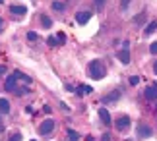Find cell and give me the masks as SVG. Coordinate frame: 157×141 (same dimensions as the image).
<instances>
[{
  "label": "cell",
  "instance_id": "6da1fadb",
  "mask_svg": "<svg viewBox=\"0 0 157 141\" xmlns=\"http://www.w3.org/2000/svg\"><path fill=\"white\" fill-rule=\"evenodd\" d=\"M87 73H89V77H91V79H103L105 73H107L105 64L101 62V60H93V62H89V66H87Z\"/></svg>",
  "mask_w": 157,
  "mask_h": 141
},
{
  "label": "cell",
  "instance_id": "7a4b0ae2",
  "mask_svg": "<svg viewBox=\"0 0 157 141\" xmlns=\"http://www.w3.org/2000/svg\"><path fill=\"white\" fill-rule=\"evenodd\" d=\"M39 132L43 133V135H51V133L54 132V120H43V124H41V128H39Z\"/></svg>",
  "mask_w": 157,
  "mask_h": 141
},
{
  "label": "cell",
  "instance_id": "3957f363",
  "mask_svg": "<svg viewBox=\"0 0 157 141\" xmlns=\"http://www.w3.org/2000/svg\"><path fill=\"white\" fill-rule=\"evenodd\" d=\"M16 81H17L16 73H10V76L6 77V81H4V89L6 91H16Z\"/></svg>",
  "mask_w": 157,
  "mask_h": 141
},
{
  "label": "cell",
  "instance_id": "277c9868",
  "mask_svg": "<svg viewBox=\"0 0 157 141\" xmlns=\"http://www.w3.org/2000/svg\"><path fill=\"white\" fill-rule=\"evenodd\" d=\"M144 97L147 101H157V85H149V87L144 91Z\"/></svg>",
  "mask_w": 157,
  "mask_h": 141
},
{
  "label": "cell",
  "instance_id": "5b68a950",
  "mask_svg": "<svg viewBox=\"0 0 157 141\" xmlns=\"http://www.w3.org/2000/svg\"><path fill=\"white\" fill-rule=\"evenodd\" d=\"M149 135H151V128H149L147 124H140V126H138V137L146 139Z\"/></svg>",
  "mask_w": 157,
  "mask_h": 141
},
{
  "label": "cell",
  "instance_id": "8992f818",
  "mask_svg": "<svg viewBox=\"0 0 157 141\" xmlns=\"http://www.w3.org/2000/svg\"><path fill=\"white\" fill-rule=\"evenodd\" d=\"M89 20H91V14H89V12H86V10H83V12H78V14H76V21L82 23V25H86Z\"/></svg>",
  "mask_w": 157,
  "mask_h": 141
},
{
  "label": "cell",
  "instance_id": "52a82bcc",
  "mask_svg": "<svg viewBox=\"0 0 157 141\" xmlns=\"http://www.w3.org/2000/svg\"><path fill=\"white\" fill-rule=\"evenodd\" d=\"M117 58H118L122 64H128V62H130V52H128V48H122V50H118V52H117Z\"/></svg>",
  "mask_w": 157,
  "mask_h": 141
},
{
  "label": "cell",
  "instance_id": "ba28073f",
  "mask_svg": "<svg viewBox=\"0 0 157 141\" xmlns=\"http://www.w3.org/2000/svg\"><path fill=\"white\" fill-rule=\"evenodd\" d=\"M99 118H101V122H103V124L105 126H109V124H111V114H109V110L107 108H99Z\"/></svg>",
  "mask_w": 157,
  "mask_h": 141
},
{
  "label": "cell",
  "instance_id": "9c48e42d",
  "mask_svg": "<svg viewBox=\"0 0 157 141\" xmlns=\"http://www.w3.org/2000/svg\"><path fill=\"white\" fill-rule=\"evenodd\" d=\"M114 124H117L118 130H126V128L130 126V118H128V116H120V118L114 122Z\"/></svg>",
  "mask_w": 157,
  "mask_h": 141
},
{
  "label": "cell",
  "instance_id": "30bf717a",
  "mask_svg": "<svg viewBox=\"0 0 157 141\" xmlns=\"http://www.w3.org/2000/svg\"><path fill=\"white\" fill-rule=\"evenodd\" d=\"M10 12H12V14H14V16H25V6H10Z\"/></svg>",
  "mask_w": 157,
  "mask_h": 141
},
{
  "label": "cell",
  "instance_id": "8fae6325",
  "mask_svg": "<svg viewBox=\"0 0 157 141\" xmlns=\"http://www.w3.org/2000/svg\"><path fill=\"white\" fill-rule=\"evenodd\" d=\"M157 31V21L153 20V21H149V25L146 27V31H144V35H151V33H155Z\"/></svg>",
  "mask_w": 157,
  "mask_h": 141
},
{
  "label": "cell",
  "instance_id": "7c38bea8",
  "mask_svg": "<svg viewBox=\"0 0 157 141\" xmlns=\"http://www.w3.org/2000/svg\"><path fill=\"white\" fill-rule=\"evenodd\" d=\"M0 112H4V114L10 112V102L6 99H0Z\"/></svg>",
  "mask_w": 157,
  "mask_h": 141
},
{
  "label": "cell",
  "instance_id": "4fadbf2b",
  "mask_svg": "<svg viewBox=\"0 0 157 141\" xmlns=\"http://www.w3.org/2000/svg\"><path fill=\"white\" fill-rule=\"evenodd\" d=\"M66 135H68L70 141H80V133L74 132V130H68V132H66Z\"/></svg>",
  "mask_w": 157,
  "mask_h": 141
},
{
  "label": "cell",
  "instance_id": "5bb4252c",
  "mask_svg": "<svg viewBox=\"0 0 157 141\" xmlns=\"http://www.w3.org/2000/svg\"><path fill=\"white\" fill-rule=\"evenodd\" d=\"M91 87H89V85H80V87H78V95H87V93H91Z\"/></svg>",
  "mask_w": 157,
  "mask_h": 141
},
{
  "label": "cell",
  "instance_id": "9a60e30c",
  "mask_svg": "<svg viewBox=\"0 0 157 141\" xmlns=\"http://www.w3.org/2000/svg\"><path fill=\"white\" fill-rule=\"evenodd\" d=\"M14 73H16V77H17V79H23L25 83H31V77H29V76H25V73H21L20 70H16Z\"/></svg>",
  "mask_w": 157,
  "mask_h": 141
},
{
  "label": "cell",
  "instance_id": "2e32d148",
  "mask_svg": "<svg viewBox=\"0 0 157 141\" xmlns=\"http://www.w3.org/2000/svg\"><path fill=\"white\" fill-rule=\"evenodd\" d=\"M120 97V91H117V93H111V95H107L105 99H103V102H111V101H117Z\"/></svg>",
  "mask_w": 157,
  "mask_h": 141
},
{
  "label": "cell",
  "instance_id": "e0dca14e",
  "mask_svg": "<svg viewBox=\"0 0 157 141\" xmlns=\"http://www.w3.org/2000/svg\"><path fill=\"white\" fill-rule=\"evenodd\" d=\"M41 23H43V27H51L52 25V21H51L49 16H41Z\"/></svg>",
  "mask_w": 157,
  "mask_h": 141
},
{
  "label": "cell",
  "instance_id": "ac0fdd59",
  "mask_svg": "<svg viewBox=\"0 0 157 141\" xmlns=\"http://www.w3.org/2000/svg\"><path fill=\"white\" fill-rule=\"evenodd\" d=\"M47 45H49V46H58L60 43H58L56 37H49V39H47Z\"/></svg>",
  "mask_w": 157,
  "mask_h": 141
},
{
  "label": "cell",
  "instance_id": "d6986e66",
  "mask_svg": "<svg viewBox=\"0 0 157 141\" xmlns=\"http://www.w3.org/2000/svg\"><path fill=\"white\" fill-rule=\"evenodd\" d=\"M64 8H66V6H64L62 2H54V4H52V10H56V12H62Z\"/></svg>",
  "mask_w": 157,
  "mask_h": 141
},
{
  "label": "cell",
  "instance_id": "ffe728a7",
  "mask_svg": "<svg viewBox=\"0 0 157 141\" xmlns=\"http://www.w3.org/2000/svg\"><path fill=\"white\" fill-rule=\"evenodd\" d=\"M142 21H146V14H140L134 17V23H142Z\"/></svg>",
  "mask_w": 157,
  "mask_h": 141
},
{
  "label": "cell",
  "instance_id": "44dd1931",
  "mask_svg": "<svg viewBox=\"0 0 157 141\" xmlns=\"http://www.w3.org/2000/svg\"><path fill=\"white\" fill-rule=\"evenodd\" d=\"M130 2H132V0H120V10H126L130 6Z\"/></svg>",
  "mask_w": 157,
  "mask_h": 141
},
{
  "label": "cell",
  "instance_id": "7402d4cb",
  "mask_svg": "<svg viewBox=\"0 0 157 141\" xmlns=\"http://www.w3.org/2000/svg\"><path fill=\"white\" fill-rule=\"evenodd\" d=\"M8 141H21V135L16 132V133H12V135H10V139H8Z\"/></svg>",
  "mask_w": 157,
  "mask_h": 141
},
{
  "label": "cell",
  "instance_id": "603a6c76",
  "mask_svg": "<svg viewBox=\"0 0 157 141\" xmlns=\"http://www.w3.org/2000/svg\"><path fill=\"white\" fill-rule=\"evenodd\" d=\"M27 39H29V41H37L39 37H37V33H35V31H29V33H27Z\"/></svg>",
  "mask_w": 157,
  "mask_h": 141
},
{
  "label": "cell",
  "instance_id": "cb8c5ba5",
  "mask_svg": "<svg viewBox=\"0 0 157 141\" xmlns=\"http://www.w3.org/2000/svg\"><path fill=\"white\" fill-rule=\"evenodd\" d=\"M149 52H151V54H157V41L149 45Z\"/></svg>",
  "mask_w": 157,
  "mask_h": 141
},
{
  "label": "cell",
  "instance_id": "d4e9b609",
  "mask_svg": "<svg viewBox=\"0 0 157 141\" xmlns=\"http://www.w3.org/2000/svg\"><path fill=\"white\" fill-rule=\"evenodd\" d=\"M93 2H95V6H97V10H101L105 6V0H93Z\"/></svg>",
  "mask_w": 157,
  "mask_h": 141
},
{
  "label": "cell",
  "instance_id": "484cf974",
  "mask_svg": "<svg viewBox=\"0 0 157 141\" xmlns=\"http://www.w3.org/2000/svg\"><path fill=\"white\" fill-rule=\"evenodd\" d=\"M56 39H58V43H66V35H64V33H58Z\"/></svg>",
  "mask_w": 157,
  "mask_h": 141
},
{
  "label": "cell",
  "instance_id": "4316f807",
  "mask_svg": "<svg viewBox=\"0 0 157 141\" xmlns=\"http://www.w3.org/2000/svg\"><path fill=\"white\" fill-rule=\"evenodd\" d=\"M138 81H140V77H136V76L130 77V85H138Z\"/></svg>",
  "mask_w": 157,
  "mask_h": 141
},
{
  "label": "cell",
  "instance_id": "83f0119b",
  "mask_svg": "<svg viewBox=\"0 0 157 141\" xmlns=\"http://www.w3.org/2000/svg\"><path fill=\"white\" fill-rule=\"evenodd\" d=\"M101 141H111V135H109V133H103V137H101Z\"/></svg>",
  "mask_w": 157,
  "mask_h": 141
},
{
  "label": "cell",
  "instance_id": "f1b7e54d",
  "mask_svg": "<svg viewBox=\"0 0 157 141\" xmlns=\"http://www.w3.org/2000/svg\"><path fill=\"white\" fill-rule=\"evenodd\" d=\"M2 31H4V20L0 17V33H2Z\"/></svg>",
  "mask_w": 157,
  "mask_h": 141
},
{
  "label": "cell",
  "instance_id": "f546056e",
  "mask_svg": "<svg viewBox=\"0 0 157 141\" xmlns=\"http://www.w3.org/2000/svg\"><path fill=\"white\" fill-rule=\"evenodd\" d=\"M2 73H6V66H0V76H2Z\"/></svg>",
  "mask_w": 157,
  "mask_h": 141
},
{
  "label": "cell",
  "instance_id": "4dcf8cb0",
  "mask_svg": "<svg viewBox=\"0 0 157 141\" xmlns=\"http://www.w3.org/2000/svg\"><path fill=\"white\" fill-rule=\"evenodd\" d=\"M0 132H4V122L0 120Z\"/></svg>",
  "mask_w": 157,
  "mask_h": 141
},
{
  "label": "cell",
  "instance_id": "1f68e13d",
  "mask_svg": "<svg viewBox=\"0 0 157 141\" xmlns=\"http://www.w3.org/2000/svg\"><path fill=\"white\" fill-rule=\"evenodd\" d=\"M153 72H155V73H157V62H155V64H153Z\"/></svg>",
  "mask_w": 157,
  "mask_h": 141
},
{
  "label": "cell",
  "instance_id": "d6a6232c",
  "mask_svg": "<svg viewBox=\"0 0 157 141\" xmlns=\"http://www.w3.org/2000/svg\"><path fill=\"white\" fill-rule=\"evenodd\" d=\"M2 2H4V0H0V4H2Z\"/></svg>",
  "mask_w": 157,
  "mask_h": 141
},
{
  "label": "cell",
  "instance_id": "836d02e7",
  "mask_svg": "<svg viewBox=\"0 0 157 141\" xmlns=\"http://www.w3.org/2000/svg\"><path fill=\"white\" fill-rule=\"evenodd\" d=\"M31 141H37V139H31Z\"/></svg>",
  "mask_w": 157,
  "mask_h": 141
}]
</instances>
